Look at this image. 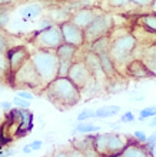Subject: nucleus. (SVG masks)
Segmentation results:
<instances>
[{"instance_id": "obj_37", "label": "nucleus", "mask_w": 156, "mask_h": 157, "mask_svg": "<svg viewBox=\"0 0 156 157\" xmlns=\"http://www.w3.org/2000/svg\"><path fill=\"white\" fill-rule=\"evenodd\" d=\"M146 54H148V56H153V57H156V41L146 49Z\"/></svg>"}, {"instance_id": "obj_34", "label": "nucleus", "mask_w": 156, "mask_h": 157, "mask_svg": "<svg viewBox=\"0 0 156 157\" xmlns=\"http://www.w3.org/2000/svg\"><path fill=\"white\" fill-rule=\"evenodd\" d=\"M17 96L22 97V99H26V100H33L34 99V94L29 93V91H25V90H19L17 91Z\"/></svg>"}, {"instance_id": "obj_25", "label": "nucleus", "mask_w": 156, "mask_h": 157, "mask_svg": "<svg viewBox=\"0 0 156 157\" xmlns=\"http://www.w3.org/2000/svg\"><path fill=\"white\" fill-rule=\"evenodd\" d=\"M145 63H146V66L149 67V70L152 71L153 75H155V77H156V57H153V56H145V60H143Z\"/></svg>"}, {"instance_id": "obj_5", "label": "nucleus", "mask_w": 156, "mask_h": 157, "mask_svg": "<svg viewBox=\"0 0 156 157\" xmlns=\"http://www.w3.org/2000/svg\"><path fill=\"white\" fill-rule=\"evenodd\" d=\"M10 82L14 87H23V89H27V87L34 89V87H39L43 84L36 69L33 66V63L30 62V59L12 76Z\"/></svg>"}, {"instance_id": "obj_24", "label": "nucleus", "mask_w": 156, "mask_h": 157, "mask_svg": "<svg viewBox=\"0 0 156 157\" xmlns=\"http://www.w3.org/2000/svg\"><path fill=\"white\" fill-rule=\"evenodd\" d=\"M155 116H156V104L155 106H149V107L143 109V110H140L139 120L140 121H143V120H146L148 117H155Z\"/></svg>"}, {"instance_id": "obj_44", "label": "nucleus", "mask_w": 156, "mask_h": 157, "mask_svg": "<svg viewBox=\"0 0 156 157\" xmlns=\"http://www.w3.org/2000/svg\"><path fill=\"white\" fill-rule=\"evenodd\" d=\"M110 127L113 128V130H119V128H120V124L119 123H113V124H110Z\"/></svg>"}, {"instance_id": "obj_33", "label": "nucleus", "mask_w": 156, "mask_h": 157, "mask_svg": "<svg viewBox=\"0 0 156 157\" xmlns=\"http://www.w3.org/2000/svg\"><path fill=\"white\" fill-rule=\"evenodd\" d=\"M69 153V157H86V154H85V151L83 150H79V149H72L70 151H67Z\"/></svg>"}, {"instance_id": "obj_9", "label": "nucleus", "mask_w": 156, "mask_h": 157, "mask_svg": "<svg viewBox=\"0 0 156 157\" xmlns=\"http://www.w3.org/2000/svg\"><path fill=\"white\" fill-rule=\"evenodd\" d=\"M6 56H7L9 69H10V77H9V80H12V76L30 59V53L27 52L26 47H20L19 46V47H10V49H7Z\"/></svg>"}, {"instance_id": "obj_22", "label": "nucleus", "mask_w": 156, "mask_h": 157, "mask_svg": "<svg viewBox=\"0 0 156 157\" xmlns=\"http://www.w3.org/2000/svg\"><path fill=\"white\" fill-rule=\"evenodd\" d=\"M112 82L110 84L107 86V91L112 93V94H118V93H122V91L126 89V82L123 80H115V77L110 78Z\"/></svg>"}, {"instance_id": "obj_48", "label": "nucleus", "mask_w": 156, "mask_h": 157, "mask_svg": "<svg viewBox=\"0 0 156 157\" xmlns=\"http://www.w3.org/2000/svg\"><path fill=\"white\" fill-rule=\"evenodd\" d=\"M156 154V144H155V150H153V156Z\"/></svg>"}, {"instance_id": "obj_36", "label": "nucleus", "mask_w": 156, "mask_h": 157, "mask_svg": "<svg viewBox=\"0 0 156 157\" xmlns=\"http://www.w3.org/2000/svg\"><path fill=\"white\" fill-rule=\"evenodd\" d=\"M153 0H130V3H133L135 6H150Z\"/></svg>"}, {"instance_id": "obj_51", "label": "nucleus", "mask_w": 156, "mask_h": 157, "mask_svg": "<svg viewBox=\"0 0 156 157\" xmlns=\"http://www.w3.org/2000/svg\"><path fill=\"white\" fill-rule=\"evenodd\" d=\"M0 144H2V143H0Z\"/></svg>"}, {"instance_id": "obj_14", "label": "nucleus", "mask_w": 156, "mask_h": 157, "mask_svg": "<svg viewBox=\"0 0 156 157\" xmlns=\"http://www.w3.org/2000/svg\"><path fill=\"white\" fill-rule=\"evenodd\" d=\"M78 49H79L78 46L69 44V43L63 41L62 44L54 50V53H56V56L59 59V63H73L74 57L78 54Z\"/></svg>"}, {"instance_id": "obj_50", "label": "nucleus", "mask_w": 156, "mask_h": 157, "mask_svg": "<svg viewBox=\"0 0 156 157\" xmlns=\"http://www.w3.org/2000/svg\"><path fill=\"white\" fill-rule=\"evenodd\" d=\"M155 157H156V154H155Z\"/></svg>"}, {"instance_id": "obj_16", "label": "nucleus", "mask_w": 156, "mask_h": 157, "mask_svg": "<svg viewBox=\"0 0 156 157\" xmlns=\"http://www.w3.org/2000/svg\"><path fill=\"white\" fill-rule=\"evenodd\" d=\"M42 10H43V7H42V4L39 3H30V4H26L25 7H22L20 10H19V16L23 19V20H34V19H37V17L42 14Z\"/></svg>"}, {"instance_id": "obj_3", "label": "nucleus", "mask_w": 156, "mask_h": 157, "mask_svg": "<svg viewBox=\"0 0 156 157\" xmlns=\"http://www.w3.org/2000/svg\"><path fill=\"white\" fill-rule=\"evenodd\" d=\"M136 44H138V41H136L135 36L130 33H125L122 36L112 39L109 54L113 59L116 66L123 64V63L127 64L130 62V57L136 49Z\"/></svg>"}, {"instance_id": "obj_28", "label": "nucleus", "mask_w": 156, "mask_h": 157, "mask_svg": "<svg viewBox=\"0 0 156 157\" xmlns=\"http://www.w3.org/2000/svg\"><path fill=\"white\" fill-rule=\"evenodd\" d=\"M92 117H94V110H89V109H86V110H83V112L79 113L78 121H86V120L92 119Z\"/></svg>"}, {"instance_id": "obj_39", "label": "nucleus", "mask_w": 156, "mask_h": 157, "mask_svg": "<svg viewBox=\"0 0 156 157\" xmlns=\"http://www.w3.org/2000/svg\"><path fill=\"white\" fill-rule=\"evenodd\" d=\"M32 146V150H40V147L43 146V140H34L30 143Z\"/></svg>"}, {"instance_id": "obj_38", "label": "nucleus", "mask_w": 156, "mask_h": 157, "mask_svg": "<svg viewBox=\"0 0 156 157\" xmlns=\"http://www.w3.org/2000/svg\"><path fill=\"white\" fill-rule=\"evenodd\" d=\"M0 107L3 109V110H6V112H10L13 107V101H2V103H0Z\"/></svg>"}, {"instance_id": "obj_4", "label": "nucleus", "mask_w": 156, "mask_h": 157, "mask_svg": "<svg viewBox=\"0 0 156 157\" xmlns=\"http://www.w3.org/2000/svg\"><path fill=\"white\" fill-rule=\"evenodd\" d=\"M33 43L37 49H46V50H56L59 46L63 43L62 30L59 25H52L46 29L37 30L33 36Z\"/></svg>"}, {"instance_id": "obj_2", "label": "nucleus", "mask_w": 156, "mask_h": 157, "mask_svg": "<svg viewBox=\"0 0 156 157\" xmlns=\"http://www.w3.org/2000/svg\"><path fill=\"white\" fill-rule=\"evenodd\" d=\"M30 62L36 69L42 83L49 84L53 78L58 77L59 71V59L53 50L37 49L30 54Z\"/></svg>"}, {"instance_id": "obj_12", "label": "nucleus", "mask_w": 156, "mask_h": 157, "mask_svg": "<svg viewBox=\"0 0 156 157\" xmlns=\"http://www.w3.org/2000/svg\"><path fill=\"white\" fill-rule=\"evenodd\" d=\"M129 144L126 137L119 136V134H113V133H107V151L106 157L113 156V154L123 153L126 146Z\"/></svg>"}, {"instance_id": "obj_15", "label": "nucleus", "mask_w": 156, "mask_h": 157, "mask_svg": "<svg viewBox=\"0 0 156 157\" xmlns=\"http://www.w3.org/2000/svg\"><path fill=\"white\" fill-rule=\"evenodd\" d=\"M99 60H100V66H102V70L107 80L119 76L118 69H116V64H115V62H113V59L110 57L109 52H105V53L99 54Z\"/></svg>"}, {"instance_id": "obj_43", "label": "nucleus", "mask_w": 156, "mask_h": 157, "mask_svg": "<svg viewBox=\"0 0 156 157\" xmlns=\"http://www.w3.org/2000/svg\"><path fill=\"white\" fill-rule=\"evenodd\" d=\"M149 7L152 9V12H153V13H156V0H153L152 3H150V6H149Z\"/></svg>"}, {"instance_id": "obj_35", "label": "nucleus", "mask_w": 156, "mask_h": 157, "mask_svg": "<svg viewBox=\"0 0 156 157\" xmlns=\"http://www.w3.org/2000/svg\"><path fill=\"white\" fill-rule=\"evenodd\" d=\"M127 3H130V0H110L112 7H122Z\"/></svg>"}, {"instance_id": "obj_45", "label": "nucleus", "mask_w": 156, "mask_h": 157, "mask_svg": "<svg viewBox=\"0 0 156 157\" xmlns=\"http://www.w3.org/2000/svg\"><path fill=\"white\" fill-rule=\"evenodd\" d=\"M150 126H152V127H156V116L153 117V120L150 121Z\"/></svg>"}, {"instance_id": "obj_10", "label": "nucleus", "mask_w": 156, "mask_h": 157, "mask_svg": "<svg viewBox=\"0 0 156 157\" xmlns=\"http://www.w3.org/2000/svg\"><path fill=\"white\" fill-rule=\"evenodd\" d=\"M100 13L102 12H99L98 9L83 7V9H79L78 12H74L73 14H72V17H70V20L73 21L76 26H79L80 29L85 30Z\"/></svg>"}, {"instance_id": "obj_6", "label": "nucleus", "mask_w": 156, "mask_h": 157, "mask_svg": "<svg viewBox=\"0 0 156 157\" xmlns=\"http://www.w3.org/2000/svg\"><path fill=\"white\" fill-rule=\"evenodd\" d=\"M113 29V19L107 13H100L90 25L87 26L85 32V43H92L96 39L102 37L105 34H109Z\"/></svg>"}, {"instance_id": "obj_47", "label": "nucleus", "mask_w": 156, "mask_h": 157, "mask_svg": "<svg viewBox=\"0 0 156 157\" xmlns=\"http://www.w3.org/2000/svg\"><path fill=\"white\" fill-rule=\"evenodd\" d=\"M0 157H9V156H7V153H6V151H3V153H0Z\"/></svg>"}, {"instance_id": "obj_20", "label": "nucleus", "mask_w": 156, "mask_h": 157, "mask_svg": "<svg viewBox=\"0 0 156 157\" xmlns=\"http://www.w3.org/2000/svg\"><path fill=\"white\" fill-rule=\"evenodd\" d=\"M139 25L143 26L145 29H148V30H150V32H153V33H156V13L140 16Z\"/></svg>"}, {"instance_id": "obj_31", "label": "nucleus", "mask_w": 156, "mask_h": 157, "mask_svg": "<svg viewBox=\"0 0 156 157\" xmlns=\"http://www.w3.org/2000/svg\"><path fill=\"white\" fill-rule=\"evenodd\" d=\"M132 121H135V114L132 112L123 113V116L120 117V123H132Z\"/></svg>"}, {"instance_id": "obj_23", "label": "nucleus", "mask_w": 156, "mask_h": 157, "mask_svg": "<svg viewBox=\"0 0 156 157\" xmlns=\"http://www.w3.org/2000/svg\"><path fill=\"white\" fill-rule=\"evenodd\" d=\"M0 76L3 77H10V69H9L7 56L4 52H0Z\"/></svg>"}, {"instance_id": "obj_41", "label": "nucleus", "mask_w": 156, "mask_h": 157, "mask_svg": "<svg viewBox=\"0 0 156 157\" xmlns=\"http://www.w3.org/2000/svg\"><path fill=\"white\" fill-rule=\"evenodd\" d=\"M13 0H0V7H6L7 4H12Z\"/></svg>"}, {"instance_id": "obj_8", "label": "nucleus", "mask_w": 156, "mask_h": 157, "mask_svg": "<svg viewBox=\"0 0 156 157\" xmlns=\"http://www.w3.org/2000/svg\"><path fill=\"white\" fill-rule=\"evenodd\" d=\"M67 77L82 90L83 87L87 84V82L92 78V75H90V71H89V69H87L85 60L82 59V60H78V62L74 60L72 63V66L69 69V73H67Z\"/></svg>"}, {"instance_id": "obj_18", "label": "nucleus", "mask_w": 156, "mask_h": 157, "mask_svg": "<svg viewBox=\"0 0 156 157\" xmlns=\"http://www.w3.org/2000/svg\"><path fill=\"white\" fill-rule=\"evenodd\" d=\"M122 154L123 157H152L145 149V146H140L138 143H129Z\"/></svg>"}, {"instance_id": "obj_17", "label": "nucleus", "mask_w": 156, "mask_h": 157, "mask_svg": "<svg viewBox=\"0 0 156 157\" xmlns=\"http://www.w3.org/2000/svg\"><path fill=\"white\" fill-rule=\"evenodd\" d=\"M110 43H112L110 34H105V36H102V37H99L94 41H92L90 43V50L94 52L96 54L105 53V52H109V49H110Z\"/></svg>"}, {"instance_id": "obj_42", "label": "nucleus", "mask_w": 156, "mask_h": 157, "mask_svg": "<svg viewBox=\"0 0 156 157\" xmlns=\"http://www.w3.org/2000/svg\"><path fill=\"white\" fill-rule=\"evenodd\" d=\"M33 150H32V146L30 144H27V146H25V147H23V153L25 154H29V153H32Z\"/></svg>"}, {"instance_id": "obj_27", "label": "nucleus", "mask_w": 156, "mask_h": 157, "mask_svg": "<svg viewBox=\"0 0 156 157\" xmlns=\"http://www.w3.org/2000/svg\"><path fill=\"white\" fill-rule=\"evenodd\" d=\"M10 20V14L7 10H4L3 7H0V29H3L4 26L9 23Z\"/></svg>"}, {"instance_id": "obj_13", "label": "nucleus", "mask_w": 156, "mask_h": 157, "mask_svg": "<svg viewBox=\"0 0 156 157\" xmlns=\"http://www.w3.org/2000/svg\"><path fill=\"white\" fill-rule=\"evenodd\" d=\"M83 60H85V63H86V66H87V69H89V71H90L92 77H94L96 80H99V77H100V76L106 77V76H105V73H103V70H102V66H100L99 54H96L94 52L89 50V52L85 54Z\"/></svg>"}, {"instance_id": "obj_1", "label": "nucleus", "mask_w": 156, "mask_h": 157, "mask_svg": "<svg viewBox=\"0 0 156 157\" xmlns=\"http://www.w3.org/2000/svg\"><path fill=\"white\" fill-rule=\"evenodd\" d=\"M46 96L53 104L60 109H69L78 104L80 89L69 77H56L46 84Z\"/></svg>"}, {"instance_id": "obj_46", "label": "nucleus", "mask_w": 156, "mask_h": 157, "mask_svg": "<svg viewBox=\"0 0 156 157\" xmlns=\"http://www.w3.org/2000/svg\"><path fill=\"white\" fill-rule=\"evenodd\" d=\"M109 157H123V154L119 153V154H113V156H109Z\"/></svg>"}, {"instance_id": "obj_21", "label": "nucleus", "mask_w": 156, "mask_h": 157, "mask_svg": "<svg viewBox=\"0 0 156 157\" xmlns=\"http://www.w3.org/2000/svg\"><path fill=\"white\" fill-rule=\"evenodd\" d=\"M99 126H94L90 123H83V121H79V124H76L73 128V133H83V134H87V133H93L98 132Z\"/></svg>"}, {"instance_id": "obj_29", "label": "nucleus", "mask_w": 156, "mask_h": 157, "mask_svg": "<svg viewBox=\"0 0 156 157\" xmlns=\"http://www.w3.org/2000/svg\"><path fill=\"white\" fill-rule=\"evenodd\" d=\"M7 49H10L9 47V40H7V37L4 36V33L2 32V29H0V52H7Z\"/></svg>"}, {"instance_id": "obj_19", "label": "nucleus", "mask_w": 156, "mask_h": 157, "mask_svg": "<svg viewBox=\"0 0 156 157\" xmlns=\"http://www.w3.org/2000/svg\"><path fill=\"white\" fill-rule=\"evenodd\" d=\"M119 112H120L119 106H103V107L94 110V117L96 119H107V117L118 114Z\"/></svg>"}, {"instance_id": "obj_32", "label": "nucleus", "mask_w": 156, "mask_h": 157, "mask_svg": "<svg viewBox=\"0 0 156 157\" xmlns=\"http://www.w3.org/2000/svg\"><path fill=\"white\" fill-rule=\"evenodd\" d=\"M133 137L136 139L138 143H146V140H148V137H146V134L143 132H135L133 133Z\"/></svg>"}, {"instance_id": "obj_30", "label": "nucleus", "mask_w": 156, "mask_h": 157, "mask_svg": "<svg viewBox=\"0 0 156 157\" xmlns=\"http://www.w3.org/2000/svg\"><path fill=\"white\" fill-rule=\"evenodd\" d=\"M129 97H130L132 100H135V101H142V100L145 99V93L140 90H133L129 93Z\"/></svg>"}, {"instance_id": "obj_11", "label": "nucleus", "mask_w": 156, "mask_h": 157, "mask_svg": "<svg viewBox=\"0 0 156 157\" xmlns=\"http://www.w3.org/2000/svg\"><path fill=\"white\" fill-rule=\"evenodd\" d=\"M126 71L127 75L133 78H150L155 77L152 71L149 70V67L146 66V63L140 59H132L130 62L126 64Z\"/></svg>"}, {"instance_id": "obj_49", "label": "nucleus", "mask_w": 156, "mask_h": 157, "mask_svg": "<svg viewBox=\"0 0 156 157\" xmlns=\"http://www.w3.org/2000/svg\"><path fill=\"white\" fill-rule=\"evenodd\" d=\"M100 157H105V156H100Z\"/></svg>"}, {"instance_id": "obj_26", "label": "nucleus", "mask_w": 156, "mask_h": 157, "mask_svg": "<svg viewBox=\"0 0 156 157\" xmlns=\"http://www.w3.org/2000/svg\"><path fill=\"white\" fill-rule=\"evenodd\" d=\"M13 106H16V107H19V109H29L30 103H29V100L22 99V97L16 96V97L13 99Z\"/></svg>"}, {"instance_id": "obj_40", "label": "nucleus", "mask_w": 156, "mask_h": 157, "mask_svg": "<svg viewBox=\"0 0 156 157\" xmlns=\"http://www.w3.org/2000/svg\"><path fill=\"white\" fill-rule=\"evenodd\" d=\"M53 157H69L67 151H58L56 154H53Z\"/></svg>"}, {"instance_id": "obj_7", "label": "nucleus", "mask_w": 156, "mask_h": 157, "mask_svg": "<svg viewBox=\"0 0 156 157\" xmlns=\"http://www.w3.org/2000/svg\"><path fill=\"white\" fill-rule=\"evenodd\" d=\"M59 26H60V30H62V36L65 43L78 46V47L85 44V32L79 26L74 25L72 20H66L63 23H60Z\"/></svg>"}]
</instances>
